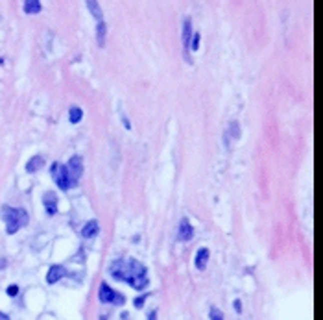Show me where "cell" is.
Returning a JSON list of instances; mask_svg holds the SVG:
<instances>
[{
  "instance_id": "obj_8",
  "label": "cell",
  "mask_w": 323,
  "mask_h": 320,
  "mask_svg": "<svg viewBox=\"0 0 323 320\" xmlns=\"http://www.w3.org/2000/svg\"><path fill=\"white\" fill-rule=\"evenodd\" d=\"M192 237H194L192 224L188 222V219H181V222H179V226H177V239L185 243V241H190Z\"/></svg>"
},
{
  "instance_id": "obj_14",
  "label": "cell",
  "mask_w": 323,
  "mask_h": 320,
  "mask_svg": "<svg viewBox=\"0 0 323 320\" xmlns=\"http://www.w3.org/2000/svg\"><path fill=\"white\" fill-rule=\"evenodd\" d=\"M43 10V4L39 0H26L24 2V13H39Z\"/></svg>"
},
{
  "instance_id": "obj_24",
  "label": "cell",
  "mask_w": 323,
  "mask_h": 320,
  "mask_svg": "<svg viewBox=\"0 0 323 320\" xmlns=\"http://www.w3.org/2000/svg\"><path fill=\"white\" fill-rule=\"evenodd\" d=\"M0 320H10V316H8L6 313H2V311H0Z\"/></svg>"
},
{
  "instance_id": "obj_5",
  "label": "cell",
  "mask_w": 323,
  "mask_h": 320,
  "mask_svg": "<svg viewBox=\"0 0 323 320\" xmlns=\"http://www.w3.org/2000/svg\"><path fill=\"white\" fill-rule=\"evenodd\" d=\"M65 167H67V172H69V178H71L72 185H76L83 174V159L80 155H72Z\"/></svg>"
},
{
  "instance_id": "obj_12",
  "label": "cell",
  "mask_w": 323,
  "mask_h": 320,
  "mask_svg": "<svg viewBox=\"0 0 323 320\" xmlns=\"http://www.w3.org/2000/svg\"><path fill=\"white\" fill-rule=\"evenodd\" d=\"M106 34H107L106 21H98V23H96V39H98V47H104V45H106Z\"/></svg>"
},
{
  "instance_id": "obj_15",
  "label": "cell",
  "mask_w": 323,
  "mask_h": 320,
  "mask_svg": "<svg viewBox=\"0 0 323 320\" xmlns=\"http://www.w3.org/2000/svg\"><path fill=\"white\" fill-rule=\"evenodd\" d=\"M87 8H89V12L94 15L96 23H98V21H104V15H102V10H100V4H98V2H94V0H87Z\"/></svg>"
},
{
  "instance_id": "obj_13",
  "label": "cell",
  "mask_w": 323,
  "mask_h": 320,
  "mask_svg": "<svg viewBox=\"0 0 323 320\" xmlns=\"http://www.w3.org/2000/svg\"><path fill=\"white\" fill-rule=\"evenodd\" d=\"M43 163H45V159H43L41 154L34 155V157H32V159L26 163V171H28V172H37L43 167Z\"/></svg>"
},
{
  "instance_id": "obj_6",
  "label": "cell",
  "mask_w": 323,
  "mask_h": 320,
  "mask_svg": "<svg viewBox=\"0 0 323 320\" xmlns=\"http://www.w3.org/2000/svg\"><path fill=\"white\" fill-rule=\"evenodd\" d=\"M43 204H45V211L48 217H54L58 213V195L54 191H47L43 195Z\"/></svg>"
},
{
  "instance_id": "obj_4",
  "label": "cell",
  "mask_w": 323,
  "mask_h": 320,
  "mask_svg": "<svg viewBox=\"0 0 323 320\" xmlns=\"http://www.w3.org/2000/svg\"><path fill=\"white\" fill-rule=\"evenodd\" d=\"M98 300L102 303H111V305H122L126 302V296L117 292L115 289H111L106 281H102L100 283V289H98Z\"/></svg>"
},
{
  "instance_id": "obj_20",
  "label": "cell",
  "mask_w": 323,
  "mask_h": 320,
  "mask_svg": "<svg viewBox=\"0 0 323 320\" xmlns=\"http://www.w3.org/2000/svg\"><path fill=\"white\" fill-rule=\"evenodd\" d=\"M146 298H148V294H142V296H139L135 300V307L137 309H142V305H144V302H146Z\"/></svg>"
},
{
  "instance_id": "obj_1",
  "label": "cell",
  "mask_w": 323,
  "mask_h": 320,
  "mask_svg": "<svg viewBox=\"0 0 323 320\" xmlns=\"http://www.w3.org/2000/svg\"><path fill=\"white\" fill-rule=\"evenodd\" d=\"M109 274H111L113 279L124 281L135 290H144L150 283L148 268L137 259H131V257L113 261L111 267H109Z\"/></svg>"
},
{
  "instance_id": "obj_11",
  "label": "cell",
  "mask_w": 323,
  "mask_h": 320,
  "mask_svg": "<svg viewBox=\"0 0 323 320\" xmlns=\"http://www.w3.org/2000/svg\"><path fill=\"white\" fill-rule=\"evenodd\" d=\"M194 263H196V268H198V270H205L207 263H209V250H207V248H200V250H198V254H196V259H194Z\"/></svg>"
},
{
  "instance_id": "obj_19",
  "label": "cell",
  "mask_w": 323,
  "mask_h": 320,
  "mask_svg": "<svg viewBox=\"0 0 323 320\" xmlns=\"http://www.w3.org/2000/svg\"><path fill=\"white\" fill-rule=\"evenodd\" d=\"M190 48H192L194 52L200 48V34H198V32H196V34L192 36V39H190Z\"/></svg>"
},
{
  "instance_id": "obj_22",
  "label": "cell",
  "mask_w": 323,
  "mask_h": 320,
  "mask_svg": "<svg viewBox=\"0 0 323 320\" xmlns=\"http://www.w3.org/2000/svg\"><path fill=\"white\" fill-rule=\"evenodd\" d=\"M233 307H235V311H238V313H240V311H242V302H240V300H235V302H233Z\"/></svg>"
},
{
  "instance_id": "obj_17",
  "label": "cell",
  "mask_w": 323,
  "mask_h": 320,
  "mask_svg": "<svg viewBox=\"0 0 323 320\" xmlns=\"http://www.w3.org/2000/svg\"><path fill=\"white\" fill-rule=\"evenodd\" d=\"M229 133H231V137H233V139H238V137H240V124H238L236 120H233V122H231Z\"/></svg>"
},
{
  "instance_id": "obj_3",
  "label": "cell",
  "mask_w": 323,
  "mask_h": 320,
  "mask_svg": "<svg viewBox=\"0 0 323 320\" xmlns=\"http://www.w3.org/2000/svg\"><path fill=\"white\" fill-rule=\"evenodd\" d=\"M50 174H52V180L56 182L61 191H69L72 189L74 185H72L71 178H69V172H67V167L63 163H59V161H54L52 165H50Z\"/></svg>"
},
{
  "instance_id": "obj_7",
  "label": "cell",
  "mask_w": 323,
  "mask_h": 320,
  "mask_svg": "<svg viewBox=\"0 0 323 320\" xmlns=\"http://www.w3.org/2000/svg\"><path fill=\"white\" fill-rule=\"evenodd\" d=\"M190 39H192V26H190V19H185L183 23V32H181V41H183V50H185V58L188 60V50H190Z\"/></svg>"
},
{
  "instance_id": "obj_21",
  "label": "cell",
  "mask_w": 323,
  "mask_h": 320,
  "mask_svg": "<svg viewBox=\"0 0 323 320\" xmlns=\"http://www.w3.org/2000/svg\"><path fill=\"white\" fill-rule=\"evenodd\" d=\"M17 294H19L17 285H10V287H8V296H17Z\"/></svg>"
},
{
  "instance_id": "obj_23",
  "label": "cell",
  "mask_w": 323,
  "mask_h": 320,
  "mask_svg": "<svg viewBox=\"0 0 323 320\" xmlns=\"http://www.w3.org/2000/svg\"><path fill=\"white\" fill-rule=\"evenodd\" d=\"M148 320H157V311H152V313L148 314Z\"/></svg>"
},
{
  "instance_id": "obj_16",
  "label": "cell",
  "mask_w": 323,
  "mask_h": 320,
  "mask_svg": "<svg viewBox=\"0 0 323 320\" xmlns=\"http://www.w3.org/2000/svg\"><path fill=\"white\" fill-rule=\"evenodd\" d=\"M83 119V111H82V107H76V106H72L71 109H69V120H71L72 124H78L80 120Z\"/></svg>"
},
{
  "instance_id": "obj_2",
  "label": "cell",
  "mask_w": 323,
  "mask_h": 320,
  "mask_svg": "<svg viewBox=\"0 0 323 320\" xmlns=\"http://www.w3.org/2000/svg\"><path fill=\"white\" fill-rule=\"evenodd\" d=\"M0 215H2V220L6 222V231L10 233V235L17 233L23 226L28 224V220H30L28 211L23 209V208H10V206H2Z\"/></svg>"
},
{
  "instance_id": "obj_9",
  "label": "cell",
  "mask_w": 323,
  "mask_h": 320,
  "mask_svg": "<svg viewBox=\"0 0 323 320\" xmlns=\"http://www.w3.org/2000/svg\"><path fill=\"white\" fill-rule=\"evenodd\" d=\"M65 274H67V270H65V267H61V265H52V267L48 268V274H47V283L54 285L58 283L59 279L63 278Z\"/></svg>"
},
{
  "instance_id": "obj_10",
  "label": "cell",
  "mask_w": 323,
  "mask_h": 320,
  "mask_svg": "<svg viewBox=\"0 0 323 320\" xmlns=\"http://www.w3.org/2000/svg\"><path fill=\"white\" fill-rule=\"evenodd\" d=\"M98 231H100L98 220H89L87 224L83 226L82 237H83V239H93V237H96V235H98Z\"/></svg>"
},
{
  "instance_id": "obj_18",
  "label": "cell",
  "mask_w": 323,
  "mask_h": 320,
  "mask_svg": "<svg viewBox=\"0 0 323 320\" xmlns=\"http://www.w3.org/2000/svg\"><path fill=\"white\" fill-rule=\"evenodd\" d=\"M209 318L211 320H223V314L220 309L216 307H211V311H209Z\"/></svg>"
}]
</instances>
